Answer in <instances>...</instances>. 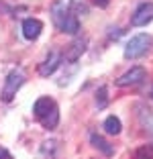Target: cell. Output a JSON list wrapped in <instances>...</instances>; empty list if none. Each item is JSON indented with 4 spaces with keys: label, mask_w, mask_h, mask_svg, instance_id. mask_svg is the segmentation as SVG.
Instances as JSON below:
<instances>
[{
    "label": "cell",
    "mask_w": 153,
    "mask_h": 159,
    "mask_svg": "<svg viewBox=\"0 0 153 159\" xmlns=\"http://www.w3.org/2000/svg\"><path fill=\"white\" fill-rule=\"evenodd\" d=\"M137 110H139V112H137V118H139L141 126H143L145 133L153 139V112L147 106H137Z\"/></svg>",
    "instance_id": "cell-9"
},
{
    "label": "cell",
    "mask_w": 153,
    "mask_h": 159,
    "mask_svg": "<svg viewBox=\"0 0 153 159\" xmlns=\"http://www.w3.org/2000/svg\"><path fill=\"white\" fill-rule=\"evenodd\" d=\"M25 84V74L21 70H12L8 74L4 82V88H2V100L4 102H10V100L16 96V92L21 90V86Z\"/></svg>",
    "instance_id": "cell-2"
},
{
    "label": "cell",
    "mask_w": 153,
    "mask_h": 159,
    "mask_svg": "<svg viewBox=\"0 0 153 159\" xmlns=\"http://www.w3.org/2000/svg\"><path fill=\"white\" fill-rule=\"evenodd\" d=\"M0 159H12V157H10V153L4 149V147H0Z\"/></svg>",
    "instance_id": "cell-18"
},
{
    "label": "cell",
    "mask_w": 153,
    "mask_h": 159,
    "mask_svg": "<svg viewBox=\"0 0 153 159\" xmlns=\"http://www.w3.org/2000/svg\"><path fill=\"white\" fill-rule=\"evenodd\" d=\"M153 20V2H143V4L137 6V10L131 16V23L135 27H145Z\"/></svg>",
    "instance_id": "cell-4"
},
{
    "label": "cell",
    "mask_w": 153,
    "mask_h": 159,
    "mask_svg": "<svg viewBox=\"0 0 153 159\" xmlns=\"http://www.w3.org/2000/svg\"><path fill=\"white\" fill-rule=\"evenodd\" d=\"M96 6H100V8H106L108 4H110V0H92Z\"/></svg>",
    "instance_id": "cell-17"
},
{
    "label": "cell",
    "mask_w": 153,
    "mask_h": 159,
    "mask_svg": "<svg viewBox=\"0 0 153 159\" xmlns=\"http://www.w3.org/2000/svg\"><path fill=\"white\" fill-rule=\"evenodd\" d=\"M151 96H153V94H151Z\"/></svg>",
    "instance_id": "cell-19"
},
{
    "label": "cell",
    "mask_w": 153,
    "mask_h": 159,
    "mask_svg": "<svg viewBox=\"0 0 153 159\" xmlns=\"http://www.w3.org/2000/svg\"><path fill=\"white\" fill-rule=\"evenodd\" d=\"M39 120H41L43 129H55L57 122H59V110H57V106H55V108H51L49 112H47L43 118H39Z\"/></svg>",
    "instance_id": "cell-12"
},
{
    "label": "cell",
    "mask_w": 153,
    "mask_h": 159,
    "mask_svg": "<svg viewBox=\"0 0 153 159\" xmlns=\"http://www.w3.org/2000/svg\"><path fill=\"white\" fill-rule=\"evenodd\" d=\"M135 159H153V145H143L137 149Z\"/></svg>",
    "instance_id": "cell-15"
},
{
    "label": "cell",
    "mask_w": 153,
    "mask_h": 159,
    "mask_svg": "<svg viewBox=\"0 0 153 159\" xmlns=\"http://www.w3.org/2000/svg\"><path fill=\"white\" fill-rule=\"evenodd\" d=\"M55 106H57V104L53 102L51 98L43 96V98H39L37 102L33 104V112H35V116H37V118H43V116H45V114L51 110V108H55Z\"/></svg>",
    "instance_id": "cell-10"
},
{
    "label": "cell",
    "mask_w": 153,
    "mask_h": 159,
    "mask_svg": "<svg viewBox=\"0 0 153 159\" xmlns=\"http://www.w3.org/2000/svg\"><path fill=\"white\" fill-rule=\"evenodd\" d=\"M147 78V71L143 70V67H139V66H135V67H131L127 74H123L121 78L116 80V86L118 88H129V86H139L143 80Z\"/></svg>",
    "instance_id": "cell-3"
},
{
    "label": "cell",
    "mask_w": 153,
    "mask_h": 159,
    "mask_svg": "<svg viewBox=\"0 0 153 159\" xmlns=\"http://www.w3.org/2000/svg\"><path fill=\"white\" fill-rule=\"evenodd\" d=\"M106 102H108V98H106V86H102V88L98 90V94H96V106L98 108H104V106H106Z\"/></svg>",
    "instance_id": "cell-16"
},
{
    "label": "cell",
    "mask_w": 153,
    "mask_h": 159,
    "mask_svg": "<svg viewBox=\"0 0 153 159\" xmlns=\"http://www.w3.org/2000/svg\"><path fill=\"white\" fill-rule=\"evenodd\" d=\"M151 45H153L151 35H147V33L135 35V37L127 43V47H125V57H127V59H137V57L145 55Z\"/></svg>",
    "instance_id": "cell-1"
},
{
    "label": "cell",
    "mask_w": 153,
    "mask_h": 159,
    "mask_svg": "<svg viewBox=\"0 0 153 159\" xmlns=\"http://www.w3.org/2000/svg\"><path fill=\"white\" fill-rule=\"evenodd\" d=\"M59 63H61V53L59 51H51L49 55H47V59L39 66V75L47 78V75L55 74V70L59 67Z\"/></svg>",
    "instance_id": "cell-7"
},
{
    "label": "cell",
    "mask_w": 153,
    "mask_h": 159,
    "mask_svg": "<svg viewBox=\"0 0 153 159\" xmlns=\"http://www.w3.org/2000/svg\"><path fill=\"white\" fill-rule=\"evenodd\" d=\"M41 31H43V23L39 19H25L23 20V35H25V39L35 41V39H39Z\"/></svg>",
    "instance_id": "cell-8"
},
{
    "label": "cell",
    "mask_w": 153,
    "mask_h": 159,
    "mask_svg": "<svg viewBox=\"0 0 153 159\" xmlns=\"http://www.w3.org/2000/svg\"><path fill=\"white\" fill-rule=\"evenodd\" d=\"M61 31V33H67V35H76L80 31V20H78V16L76 14H67L63 19V23L57 27Z\"/></svg>",
    "instance_id": "cell-11"
},
{
    "label": "cell",
    "mask_w": 153,
    "mask_h": 159,
    "mask_svg": "<svg viewBox=\"0 0 153 159\" xmlns=\"http://www.w3.org/2000/svg\"><path fill=\"white\" fill-rule=\"evenodd\" d=\"M90 141H92V145L96 147L98 151H102L104 155H112V151H114V149H112V147L106 143V141L102 139L100 135H96V133H92V135H90Z\"/></svg>",
    "instance_id": "cell-13"
},
{
    "label": "cell",
    "mask_w": 153,
    "mask_h": 159,
    "mask_svg": "<svg viewBox=\"0 0 153 159\" xmlns=\"http://www.w3.org/2000/svg\"><path fill=\"white\" fill-rule=\"evenodd\" d=\"M86 47H88V39H86V37H82V39H76V41L72 43V45L67 47V49H65V53H63L65 61H70V63L78 61L80 57L84 55V51H86Z\"/></svg>",
    "instance_id": "cell-6"
},
{
    "label": "cell",
    "mask_w": 153,
    "mask_h": 159,
    "mask_svg": "<svg viewBox=\"0 0 153 159\" xmlns=\"http://www.w3.org/2000/svg\"><path fill=\"white\" fill-rule=\"evenodd\" d=\"M67 14H74L72 12V0H57V2H53V6H51V19H53L55 27H59L63 23V19Z\"/></svg>",
    "instance_id": "cell-5"
},
{
    "label": "cell",
    "mask_w": 153,
    "mask_h": 159,
    "mask_svg": "<svg viewBox=\"0 0 153 159\" xmlns=\"http://www.w3.org/2000/svg\"><path fill=\"white\" fill-rule=\"evenodd\" d=\"M121 120H118V116H114V114H112V116H108L106 120H104V131L108 133V135H118V133H121Z\"/></svg>",
    "instance_id": "cell-14"
}]
</instances>
